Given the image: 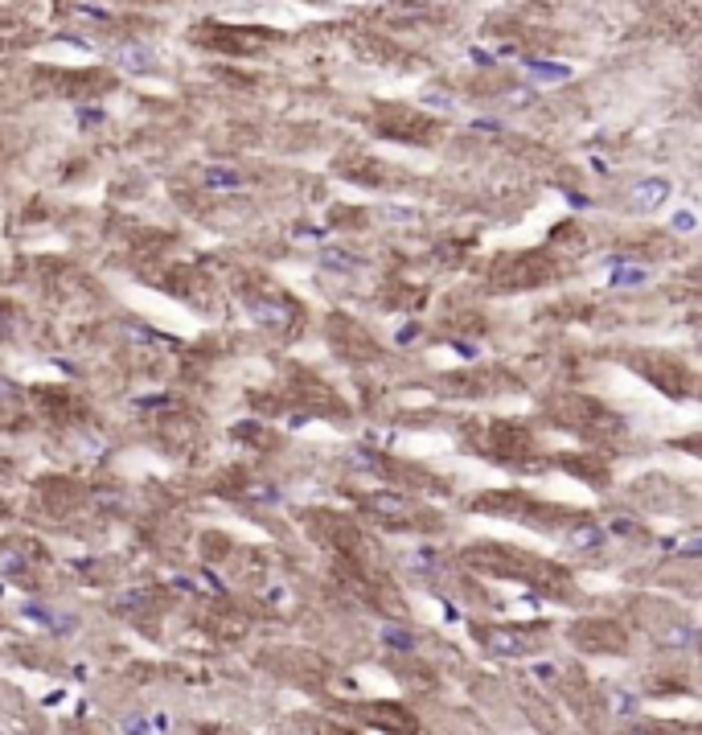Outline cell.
<instances>
[{
    "label": "cell",
    "instance_id": "6",
    "mask_svg": "<svg viewBox=\"0 0 702 735\" xmlns=\"http://www.w3.org/2000/svg\"><path fill=\"white\" fill-rule=\"evenodd\" d=\"M206 185H214V189H239L243 181H239V173H230V169H206Z\"/></svg>",
    "mask_w": 702,
    "mask_h": 735
},
{
    "label": "cell",
    "instance_id": "14",
    "mask_svg": "<svg viewBox=\"0 0 702 735\" xmlns=\"http://www.w3.org/2000/svg\"><path fill=\"white\" fill-rule=\"evenodd\" d=\"M473 128L476 131H501V124H497V119H476Z\"/></svg>",
    "mask_w": 702,
    "mask_h": 735
},
{
    "label": "cell",
    "instance_id": "9",
    "mask_svg": "<svg viewBox=\"0 0 702 735\" xmlns=\"http://www.w3.org/2000/svg\"><path fill=\"white\" fill-rule=\"evenodd\" d=\"M382 641L386 645H394V649H411L415 641H411V633H403V629H382Z\"/></svg>",
    "mask_w": 702,
    "mask_h": 735
},
{
    "label": "cell",
    "instance_id": "1",
    "mask_svg": "<svg viewBox=\"0 0 702 735\" xmlns=\"http://www.w3.org/2000/svg\"><path fill=\"white\" fill-rule=\"evenodd\" d=\"M670 181L666 177H645L633 185V206H637L641 214H653L657 206H666V197H670Z\"/></svg>",
    "mask_w": 702,
    "mask_h": 735
},
{
    "label": "cell",
    "instance_id": "2",
    "mask_svg": "<svg viewBox=\"0 0 702 735\" xmlns=\"http://www.w3.org/2000/svg\"><path fill=\"white\" fill-rule=\"evenodd\" d=\"M567 551H604V526L579 522L567 530Z\"/></svg>",
    "mask_w": 702,
    "mask_h": 735
},
{
    "label": "cell",
    "instance_id": "13",
    "mask_svg": "<svg viewBox=\"0 0 702 735\" xmlns=\"http://www.w3.org/2000/svg\"><path fill=\"white\" fill-rule=\"evenodd\" d=\"M468 58H473L476 66H493V58L485 54V49H468Z\"/></svg>",
    "mask_w": 702,
    "mask_h": 735
},
{
    "label": "cell",
    "instance_id": "8",
    "mask_svg": "<svg viewBox=\"0 0 702 735\" xmlns=\"http://www.w3.org/2000/svg\"><path fill=\"white\" fill-rule=\"evenodd\" d=\"M374 509H382V514H398V518H403V514H407V501H403V497H374Z\"/></svg>",
    "mask_w": 702,
    "mask_h": 735
},
{
    "label": "cell",
    "instance_id": "12",
    "mask_svg": "<svg viewBox=\"0 0 702 735\" xmlns=\"http://www.w3.org/2000/svg\"><path fill=\"white\" fill-rule=\"evenodd\" d=\"M25 563H21V555H0V571H21Z\"/></svg>",
    "mask_w": 702,
    "mask_h": 735
},
{
    "label": "cell",
    "instance_id": "10",
    "mask_svg": "<svg viewBox=\"0 0 702 735\" xmlns=\"http://www.w3.org/2000/svg\"><path fill=\"white\" fill-rule=\"evenodd\" d=\"M673 230H678V234H690V230H694V214L682 210L678 218H673Z\"/></svg>",
    "mask_w": 702,
    "mask_h": 735
},
{
    "label": "cell",
    "instance_id": "3",
    "mask_svg": "<svg viewBox=\"0 0 702 735\" xmlns=\"http://www.w3.org/2000/svg\"><path fill=\"white\" fill-rule=\"evenodd\" d=\"M111 58H115V66H124V70H131V74L152 70V49L148 46H119Z\"/></svg>",
    "mask_w": 702,
    "mask_h": 735
},
{
    "label": "cell",
    "instance_id": "11",
    "mask_svg": "<svg viewBox=\"0 0 702 735\" xmlns=\"http://www.w3.org/2000/svg\"><path fill=\"white\" fill-rule=\"evenodd\" d=\"M641 279H645V271H641V267H633V271H616V276H612V284H641Z\"/></svg>",
    "mask_w": 702,
    "mask_h": 735
},
{
    "label": "cell",
    "instance_id": "5",
    "mask_svg": "<svg viewBox=\"0 0 702 735\" xmlns=\"http://www.w3.org/2000/svg\"><path fill=\"white\" fill-rule=\"evenodd\" d=\"M526 70L542 82H563L571 79V66H558V62H538V58H526Z\"/></svg>",
    "mask_w": 702,
    "mask_h": 735
},
{
    "label": "cell",
    "instance_id": "4",
    "mask_svg": "<svg viewBox=\"0 0 702 735\" xmlns=\"http://www.w3.org/2000/svg\"><path fill=\"white\" fill-rule=\"evenodd\" d=\"M485 645H489L493 654H509V657L530 654V649H534L526 637H518V633H501V629H497V633H489V637H485Z\"/></svg>",
    "mask_w": 702,
    "mask_h": 735
},
{
    "label": "cell",
    "instance_id": "7",
    "mask_svg": "<svg viewBox=\"0 0 702 735\" xmlns=\"http://www.w3.org/2000/svg\"><path fill=\"white\" fill-rule=\"evenodd\" d=\"M321 263H325V267H333V271H358V267H361V263L349 259L345 251H325V255H321Z\"/></svg>",
    "mask_w": 702,
    "mask_h": 735
}]
</instances>
